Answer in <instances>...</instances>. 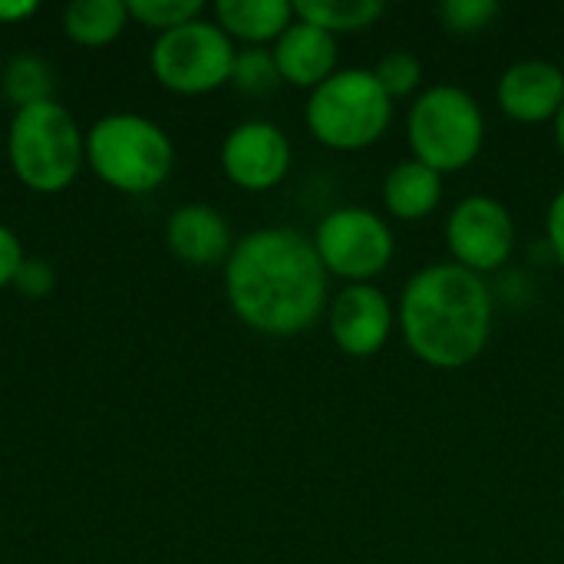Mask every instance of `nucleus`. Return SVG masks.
Wrapping results in <instances>:
<instances>
[{
    "mask_svg": "<svg viewBox=\"0 0 564 564\" xmlns=\"http://www.w3.org/2000/svg\"><path fill=\"white\" fill-rule=\"evenodd\" d=\"M406 139L413 159L433 172H463L486 145V116L473 93L453 83L420 93L406 116Z\"/></svg>",
    "mask_w": 564,
    "mask_h": 564,
    "instance_id": "4",
    "label": "nucleus"
},
{
    "mask_svg": "<svg viewBox=\"0 0 564 564\" xmlns=\"http://www.w3.org/2000/svg\"><path fill=\"white\" fill-rule=\"evenodd\" d=\"M552 126H555V142H558V152L564 155V106L558 109V116H555V122H552Z\"/></svg>",
    "mask_w": 564,
    "mask_h": 564,
    "instance_id": "28",
    "label": "nucleus"
},
{
    "mask_svg": "<svg viewBox=\"0 0 564 564\" xmlns=\"http://www.w3.org/2000/svg\"><path fill=\"white\" fill-rule=\"evenodd\" d=\"M443 202V175L430 165L406 159L397 162L383 178V208L400 221H423Z\"/></svg>",
    "mask_w": 564,
    "mask_h": 564,
    "instance_id": "15",
    "label": "nucleus"
},
{
    "mask_svg": "<svg viewBox=\"0 0 564 564\" xmlns=\"http://www.w3.org/2000/svg\"><path fill=\"white\" fill-rule=\"evenodd\" d=\"M496 301L482 274L456 261L420 268L400 294V330L416 360L433 370H463L492 337Z\"/></svg>",
    "mask_w": 564,
    "mask_h": 564,
    "instance_id": "2",
    "label": "nucleus"
},
{
    "mask_svg": "<svg viewBox=\"0 0 564 564\" xmlns=\"http://www.w3.org/2000/svg\"><path fill=\"white\" fill-rule=\"evenodd\" d=\"M327 268L297 228H258L225 261L231 311L258 334L294 337L327 311Z\"/></svg>",
    "mask_w": 564,
    "mask_h": 564,
    "instance_id": "1",
    "label": "nucleus"
},
{
    "mask_svg": "<svg viewBox=\"0 0 564 564\" xmlns=\"http://www.w3.org/2000/svg\"><path fill=\"white\" fill-rule=\"evenodd\" d=\"M387 13V3L380 0H301L294 3V17L321 26L324 33H354L373 26Z\"/></svg>",
    "mask_w": 564,
    "mask_h": 564,
    "instance_id": "18",
    "label": "nucleus"
},
{
    "mask_svg": "<svg viewBox=\"0 0 564 564\" xmlns=\"http://www.w3.org/2000/svg\"><path fill=\"white\" fill-rule=\"evenodd\" d=\"M545 238H549V248H552L555 261L564 268V188L555 195V198H552V205H549Z\"/></svg>",
    "mask_w": 564,
    "mask_h": 564,
    "instance_id": "25",
    "label": "nucleus"
},
{
    "mask_svg": "<svg viewBox=\"0 0 564 564\" xmlns=\"http://www.w3.org/2000/svg\"><path fill=\"white\" fill-rule=\"evenodd\" d=\"M126 10L142 26H152V30L165 33V30H175V26H185V23L198 20L205 3L202 0H129Z\"/></svg>",
    "mask_w": 564,
    "mask_h": 564,
    "instance_id": "23",
    "label": "nucleus"
},
{
    "mask_svg": "<svg viewBox=\"0 0 564 564\" xmlns=\"http://www.w3.org/2000/svg\"><path fill=\"white\" fill-rule=\"evenodd\" d=\"M20 268H23L20 241H17V235H13L10 228H3V225H0V288H3V284H10V281H17Z\"/></svg>",
    "mask_w": 564,
    "mask_h": 564,
    "instance_id": "24",
    "label": "nucleus"
},
{
    "mask_svg": "<svg viewBox=\"0 0 564 564\" xmlns=\"http://www.w3.org/2000/svg\"><path fill=\"white\" fill-rule=\"evenodd\" d=\"M165 241L172 248V254L192 268H212L228 261L235 241H231V228L228 221L202 202L182 205L172 212L169 225H165Z\"/></svg>",
    "mask_w": 564,
    "mask_h": 564,
    "instance_id": "13",
    "label": "nucleus"
},
{
    "mask_svg": "<svg viewBox=\"0 0 564 564\" xmlns=\"http://www.w3.org/2000/svg\"><path fill=\"white\" fill-rule=\"evenodd\" d=\"M53 89V76L46 69V63L40 56H17L7 69H3V93L23 109L33 102H46Z\"/></svg>",
    "mask_w": 564,
    "mask_h": 564,
    "instance_id": "19",
    "label": "nucleus"
},
{
    "mask_svg": "<svg viewBox=\"0 0 564 564\" xmlns=\"http://www.w3.org/2000/svg\"><path fill=\"white\" fill-rule=\"evenodd\" d=\"M496 102L512 122H555L564 106V69L552 59H519L499 76Z\"/></svg>",
    "mask_w": 564,
    "mask_h": 564,
    "instance_id": "12",
    "label": "nucleus"
},
{
    "mask_svg": "<svg viewBox=\"0 0 564 564\" xmlns=\"http://www.w3.org/2000/svg\"><path fill=\"white\" fill-rule=\"evenodd\" d=\"M235 56L238 50L218 23L192 20L159 33L152 46V73L172 93L202 96L231 83Z\"/></svg>",
    "mask_w": 564,
    "mask_h": 564,
    "instance_id": "7",
    "label": "nucleus"
},
{
    "mask_svg": "<svg viewBox=\"0 0 564 564\" xmlns=\"http://www.w3.org/2000/svg\"><path fill=\"white\" fill-rule=\"evenodd\" d=\"M7 149L13 175L33 192H63L83 165L79 129L53 99L17 109Z\"/></svg>",
    "mask_w": 564,
    "mask_h": 564,
    "instance_id": "6",
    "label": "nucleus"
},
{
    "mask_svg": "<svg viewBox=\"0 0 564 564\" xmlns=\"http://www.w3.org/2000/svg\"><path fill=\"white\" fill-rule=\"evenodd\" d=\"M274 63L284 83L317 89L324 79L337 73V36L324 33L321 26H311L304 20H294L274 43Z\"/></svg>",
    "mask_w": 564,
    "mask_h": 564,
    "instance_id": "14",
    "label": "nucleus"
},
{
    "mask_svg": "<svg viewBox=\"0 0 564 564\" xmlns=\"http://www.w3.org/2000/svg\"><path fill=\"white\" fill-rule=\"evenodd\" d=\"M446 248L453 261L473 274H492L512 261L516 221L512 212L492 195H469L456 202L446 218Z\"/></svg>",
    "mask_w": 564,
    "mask_h": 564,
    "instance_id": "9",
    "label": "nucleus"
},
{
    "mask_svg": "<svg viewBox=\"0 0 564 564\" xmlns=\"http://www.w3.org/2000/svg\"><path fill=\"white\" fill-rule=\"evenodd\" d=\"M36 13V3L33 0H17V3H0V23H10V20H23Z\"/></svg>",
    "mask_w": 564,
    "mask_h": 564,
    "instance_id": "27",
    "label": "nucleus"
},
{
    "mask_svg": "<svg viewBox=\"0 0 564 564\" xmlns=\"http://www.w3.org/2000/svg\"><path fill=\"white\" fill-rule=\"evenodd\" d=\"M215 17L231 40H245L251 46L278 43V36L297 20L294 3L288 0H218Z\"/></svg>",
    "mask_w": 564,
    "mask_h": 564,
    "instance_id": "16",
    "label": "nucleus"
},
{
    "mask_svg": "<svg viewBox=\"0 0 564 564\" xmlns=\"http://www.w3.org/2000/svg\"><path fill=\"white\" fill-rule=\"evenodd\" d=\"M231 83L238 93L245 96H268L274 93L284 79L278 73L274 53L264 46H248L235 56V69H231Z\"/></svg>",
    "mask_w": 564,
    "mask_h": 564,
    "instance_id": "20",
    "label": "nucleus"
},
{
    "mask_svg": "<svg viewBox=\"0 0 564 564\" xmlns=\"http://www.w3.org/2000/svg\"><path fill=\"white\" fill-rule=\"evenodd\" d=\"M221 169L245 192H271L291 169V142L274 122H241L221 145Z\"/></svg>",
    "mask_w": 564,
    "mask_h": 564,
    "instance_id": "11",
    "label": "nucleus"
},
{
    "mask_svg": "<svg viewBox=\"0 0 564 564\" xmlns=\"http://www.w3.org/2000/svg\"><path fill=\"white\" fill-rule=\"evenodd\" d=\"M373 76H377V83L383 86V93L390 99H403V96H413L420 89V83H423V63L410 50H390L373 66Z\"/></svg>",
    "mask_w": 564,
    "mask_h": 564,
    "instance_id": "21",
    "label": "nucleus"
},
{
    "mask_svg": "<svg viewBox=\"0 0 564 564\" xmlns=\"http://www.w3.org/2000/svg\"><path fill=\"white\" fill-rule=\"evenodd\" d=\"M126 17L129 10L122 0H76L63 13V30L83 46H102L122 33Z\"/></svg>",
    "mask_w": 564,
    "mask_h": 564,
    "instance_id": "17",
    "label": "nucleus"
},
{
    "mask_svg": "<svg viewBox=\"0 0 564 564\" xmlns=\"http://www.w3.org/2000/svg\"><path fill=\"white\" fill-rule=\"evenodd\" d=\"M86 159L106 185L142 195L169 178L175 149L152 119L106 116L86 135Z\"/></svg>",
    "mask_w": 564,
    "mask_h": 564,
    "instance_id": "5",
    "label": "nucleus"
},
{
    "mask_svg": "<svg viewBox=\"0 0 564 564\" xmlns=\"http://www.w3.org/2000/svg\"><path fill=\"white\" fill-rule=\"evenodd\" d=\"M499 13H502L499 0H443L436 7L440 23L459 36H473V33L489 30Z\"/></svg>",
    "mask_w": 564,
    "mask_h": 564,
    "instance_id": "22",
    "label": "nucleus"
},
{
    "mask_svg": "<svg viewBox=\"0 0 564 564\" xmlns=\"http://www.w3.org/2000/svg\"><path fill=\"white\" fill-rule=\"evenodd\" d=\"M17 284L26 291V294H46L53 288V274L43 261H23L20 274H17Z\"/></svg>",
    "mask_w": 564,
    "mask_h": 564,
    "instance_id": "26",
    "label": "nucleus"
},
{
    "mask_svg": "<svg viewBox=\"0 0 564 564\" xmlns=\"http://www.w3.org/2000/svg\"><path fill=\"white\" fill-rule=\"evenodd\" d=\"M311 241L327 274H337L347 284H370L397 254L393 228L364 205H340L327 212Z\"/></svg>",
    "mask_w": 564,
    "mask_h": 564,
    "instance_id": "8",
    "label": "nucleus"
},
{
    "mask_svg": "<svg viewBox=\"0 0 564 564\" xmlns=\"http://www.w3.org/2000/svg\"><path fill=\"white\" fill-rule=\"evenodd\" d=\"M397 311L377 284H347L327 304V327L340 354L367 360L380 354L393 334Z\"/></svg>",
    "mask_w": 564,
    "mask_h": 564,
    "instance_id": "10",
    "label": "nucleus"
},
{
    "mask_svg": "<svg viewBox=\"0 0 564 564\" xmlns=\"http://www.w3.org/2000/svg\"><path fill=\"white\" fill-rule=\"evenodd\" d=\"M304 122L311 135L334 152L370 149L393 122V99L377 83L373 69H337L307 96Z\"/></svg>",
    "mask_w": 564,
    "mask_h": 564,
    "instance_id": "3",
    "label": "nucleus"
}]
</instances>
